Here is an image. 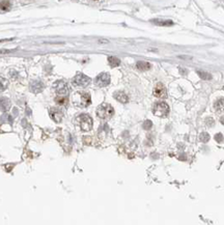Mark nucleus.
Returning <instances> with one entry per match:
<instances>
[{
    "label": "nucleus",
    "instance_id": "nucleus-30",
    "mask_svg": "<svg viewBox=\"0 0 224 225\" xmlns=\"http://www.w3.org/2000/svg\"><path fill=\"white\" fill-rule=\"evenodd\" d=\"M223 89H224V87H223Z\"/></svg>",
    "mask_w": 224,
    "mask_h": 225
},
{
    "label": "nucleus",
    "instance_id": "nucleus-1",
    "mask_svg": "<svg viewBox=\"0 0 224 225\" xmlns=\"http://www.w3.org/2000/svg\"><path fill=\"white\" fill-rule=\"evenodd\" d=\"M113 114H114V109L111 105L107 103L100 105L97 109V115L101 120H109L113 116Z\"/></svg>",
    "mask_w": 224,
    "mask_h": 225
},
{
    "label": "nucleus",
    "instance_id": "nucleus-5",
    "mask_svg": "<svg viewBox=\"0 0 224 225\" xmlns=\"http://www.w3.org/2000/svg\"><path fill=\"white\" fill-rule=\"evenodd\" d=\"M90 83V78L84 74H77L73 79V84L79 87H85Z\"/></svg>",
    "mask_w": 224,
    "mask_h": 225
},
{
    "label": "nucleus",
    "instance_id": "nucleus-10",
    "mask_svg": "<svg viewBox=\"0 0 224 225\" xmlns=\"http://www.w3.org/2000/svg\"><path fill=\"white\" fill-rule=\"evenodd\" d=\"M113 97H114L115 100H117L119 103H123V104H126V103L129 102L128 96L124 91H116V92H114V94H113Z\"/></svg>",
    "mask_w": 224,
    "mask_h": 225
},
{
    "label": "nucleus",
    "instance_id": "nucleus-20",
    "mask_svg": "<svg viewBox=\"0 0 224 225\" xmlns=\"http://www.w3.org/2000/svg\"><path fill=\"white\" fill-rule=\"evenodd\" d=\"M199 140L205 143L208 142V141L210 140V135H208V133H205V132H203V133H201L200 135H199Z\"/></svg>",
    "mask_w": 224,
    "mask_h": 225
},
{
    "label": "nucleus",
    "instance_id": "nucleus-18",
    "mask_svg": "<svg viewBox=\"0 0 224 225\" xmlns=\"http://www.w3.org/2000/svg\"><path fill=\"white\" fill-rule=\"evenodd\" d=\"M197 74L203 80H211L212 79V75L208 74L207 72H203V71H197Z\"/></svg>",
    "mask_w": 224,
    "mask_h": 225
},
{
    "label": "nucleus",
    "instance_id": "nucleus-8",
    "mask_svg": "<svg viewBox=\"0 0 224 225\" xmlns=\"http://www.w3.org/2000/svg\"><path fill=\"white\" fill-rule=\"evenodd\" d=\"M154 96L159 99H165L167 97V91H166V88L164 86V84L157 83L156 86L154 88Z\"/></svg>",
    "mask_w": 224,
    "mask_h": 225
},
{
    "label": "nucleus",
    "instance_id": "nucleus-23",
    "mask_svg": "<svg viewBox=\"0 0 224 225\" xmlns=\"http://www.w3.org/2000/svg\"><path fill=\"white\" fill-rule=\"evenodd\" d=\"M214 123H215V121H214L213 118H208V120H207V125H208V127H213V125H214Z\"/></svg>",
    "mask_w": 224,
    "mask_h": 225
},
{
    "label": "nucleus",
    "instance_id": "nucleus-12",
    "mask_svg": "<svg viewBox=\"0 0 224 225\" xmlns=\"http://www.w3.org/2000/svg\"><path fill=\"white\" fill-rule=\"evenodd\" d=\"M150 22H152L153 24H155V25H158V26H172L173 25V22H172L171 20L154 19Z\"/></svg>",
    "mask_w": 224,
    "mask_h": 225
},
{
    "label": "nucleus",
    "instance_id": "nucleus-15",
    "mask_svg": "<svg viewBox=\"0 0 224 225\" xmlns=\"http://www.w3.org/2000/svg\"><path fill=\"white\" fill-rule=\"evenodd\" d=\"M108 63L111 68H116L121 65V59L115 56H109L108 57Z\"/></svg>",
    "mask_w": 224,
    "mask_h": 225
},
{
    "label": "nucleus",
    "instance_id": "nucleus-17",
    "mask_svg": "<svg viewBox=\"0 0 224 225\" xmlns=\"http://www.w3.org/2000/svg\"><path fill=\"white\" fill-rule=\"evenodd\" d=\"M215 109L218 112H224V99H219L215 103Z\"/></svg>",
    "mask_w": 224,
    "mask_h": 225
},
{
    "label": "nucleus",
    "instance_id": "nucleus-26",
    "mask_svg": "<svg viewBox=\"0 0 224 225\" xmlns=\"http://www.w3.org/2000/svg\"><path fill=\"white\" fill-rule=\"evenodd\" d=\"M4 89H5V85L2 84L1 81H0V91H2V90H4Z\"/></svg>",
    "mask_w": 224,
    "mask_h": 225
},
{
    "label": "nucleus",
    "instance_id": "nucleus-14",
    "mask_svg": "<svg viewBox=\"0 0 224 225\" xmlns=\"http://www.w3.org/2000/svg\"><path fill=\"white\" fill-rule=\"evenodd\" d=\"M10 107V102L6 98H0V110L2 111H7Z\"/></svg>",
    "mask_w": 224,
    "mask_h": 225
},
{
    "label": "nucleus",
    "instance_id": "nucleus-25",
    "mask_svg": "<svg viewBox=\"0 0 224 225\" xmlns=\"http://www.w3.org/2000/svg\"><path fill=\"white\" fill-rule=\"evenodd\" d=\"M13 50H0V54H6V53L12 52Z\"/></svg>",
    "mask_w": 224,
    "mask_h": 225
},
{
    "label": "nucleus",
    "instance_id": "nucleus-22",
    "mask_svg": "<svg viewBox=\"0 0 224 225\" xmlns=\"http://www.w3.org/2000/svg\"><path fill=\"white\" fill-rule=\"evenodd\" d=\"M215 140H216L218 143L222 142V141H223V135H222L221 133L216 134V135H215Z\"/></svg>",
    "mask_w": 224,
    "mask_h": 225
},
{
    "label": "nucleus",
    "instance_id": "nucleus-6",
    "mask_svg": "<svg viewBox=\"0 0 224 225\" xmlns=\"http://www.w3.org/2000/svg\"><path fill=\"white\" fill-rule=\"evenodd\" d=\"M95 83L99 87H105L107 85H109L110 83V76L107 73H101L96 77L95 79Z\"/></svg>",
    "mask_w": 224,
    "mask_h": 225
},
{
    "label": "nucleus",
    "instance_id": "nucleus-13",
    "mask_svg": "<svg viewBox=\"0 0 224 225\" xmlns=\"http://www.w3.org/2000/svg\"><path fill=\"white\" fill-rule=\"evenodd\" d=\"M55 103L58 104L59 106H66L68 104V98L66 96H63V94H59L55 98Z\"/></svg>",
    "mask_w": 224,
    "mask_h": 225
},
{
    "label": "nucleus",
    "instance_id": "nucleus-4",
    "mask_svg": "<svg viewBox=\"0 0 224 225\" xmlns=\"http://www.w3.org/2000/svg\"><path fill=\"white\" fill-rule=\"evenodd\" d=\"M153 112H154L155 115L159 116V117L167 116L168 113H169V106L166 104L165 102L156 103L154 105V108H153Z\"/></svg>",
    "mask_w": 224,
    "mask_h": 225
},
{
    "label": "nucleus",
    "instance_id": "nucleus-7",
    "mask_svg": "<svg viewBox=\"0 0 224 225\" xmlns=\"http://www.w3.org/2000/svg\"><path fill=\"white\" fill-rule=\"evenodd\" d=\"M53 87H54V89L56 90V92L58 94H63V96H66V94H68V84H66V82H64V81H61V80L57 81V82L54 83Z\"/></svg>",
    "mask_w": 224,
    "mask_h": 225
},
{
    "label": "nucleus",
    "instance_id": "nucleus-16",
    "mask_svg": "<svg viewBox=\"0 0 224 225\" xmlns=\"http://www.w3.org/2000/svg\"><path fill=\"white\" fill-rule=\"evenodd\" d=\"M136 67L140 71H147L152 68V65H150V62H146V61H138L136 63Z\"/></svg>",
    "mask_w": 224,
    "mask_h": 225
},
{
    "label": "nucleus",
    "instance_id": "nucleus-11",
    "mask_svg": "<svg viewBox=\"0 0 224 225\" xmlns=\"http://www.w3.org/2000/svg\"><path fill=\"white\" fill-rule=\"evenodd\" d=\"M43 89H44V84L41 81H33L31 84H30V90L32 92H34V94L41 92Z\"/></svg>",
    "mask_w": 224,
    "mask_h": 225
},
{
    "label": "nucleus",
    "instance_id": "nucleus-2",
    "mask_svg": "<svg viewBox=\"0 0 224 225\" xmlns=\"http://www.w3.org/2000/svg\"><path fill=\"white\" fill-rule=\"evenodd\" d=\"M74 103L75 105L79 106V107H87L88 105L92 104L90 94L87 92H77L75 94Z\"/></svg>",
    "mask_w": 224,
    "mask_h": 225
},
{
    "label": "nucleus",
    "instance_id": "nucleus-21",
    "mask_svg": "<svg viewBox=\"0 0 224 225\" xmlns=\"http://www.w3.org/2000/svg\"><path fill=\"white\" fill-rule=\"evenodd\" d=\"M142 127H143V129L144 130H150V129H152V127H153V123L150 120H145L143 123V125H142Z\"/></svg>",
    "mask_w": 224,
    "mask_h": 225
},
{
    "label": "nucleus",
    "instance_id": "nucleus-3",
    "mask_svg": "<svg viewBox=\"0 0 224 225\" xmlns=\"http://www.w3.org/2000/svg\"><path fill=\"white\" fill-rule=\"evenodd\" d=\"M76 120L82 131L87 132L92 129V120L87 114H80V115L76 118Z\"/></svg>",
    "mask_w": 224,
    "mask_h": 225
},
{
    "label": "nucleus",
    "instance_id": "nucleus-28",
    "mask_svg": "<svg viewBox=\"0 0 224 225\" xmlns=\"http://www.w3.org/2000/svg\"><path fill=\"white\" fill-rule=\"evenodd\" d=\"M220 121H221V123H222V125H224V116H222V117L220 118Z\"/></svg>",
    "mask_w": 224,
    "mask_h": 225
},
{
    "label": "nucleus",
    "instance_id": "nucleus-29",
    "mask_svg": "<svg viewBox=\"0 0 224 225\" xmlns=\"http://www.w3.org/2000/svg\"><path fill=\"white\" fill-rule=\"evenodd\" d=\"M94 1H97V0H94Z\"/></svg>",
    "mask_w": 224,
    "mask_h": 225
},
{
    "label": "nucleus",
    "instance_id": "nucleus-9",
    "mask_svg": "<svg viewBox=\"0 0 224 225\" xmlns=\"http://www.w3.org/2000/svg\"><path fill=\"white\" fill-rule=\"evenodd\" d=\"M49 114H50V117L54 121H56V123H60V121L63 120V112L61 111L60 109H57V108H51Z\"/></svg>",
    "mask_w": 224,
    "mask_h": 225
},
{
    "label": "nucleus",
    "instance_id": "nucleus-19",
    "mask_svg": "<svg viewBox=\"0 0 224 225\" xmlns=\"http://www.w3.org/2000/svg\"><path fill=\"white\" fill-rule=\"evenodd\" d=\"M10 8V2L8 0H2L0 1V10H8Z\"/></svg>",
    "mask_w": 224,
    "mask_h": 225
},
{
    "label": "nucleus",
    "instance_id": "nucleus-27",
    "mask_svg": "<svg viewBox=\"0 0 224 225\" xmlns=\"http://www.w3.org/2000/svg\"><path fill=\"white\" fill-rule=\"evenodd\" d=\"M100 43H102V44H107L108 43V41H105V39H100Z\"/></svg>",
    "mask_w": 224,
    "mask_h": 225
},
{
    "label": "nucleus",
    "instance_id": "nucleus-24",
    "mask_svg": "<svg viewBox=\"0 0 224 225\" xmlns=\"http://www.w3.org/2000/svg\"><path fill=\"white\" fill-rule=\"evenodd\" d=\"M83 141H84V143H85V144H89V143H90V138L88 137V136H85V138L83 139Z\"/></svg>",
    "mask_w": 224,
    "mask_h": 225
}]
</instances>
